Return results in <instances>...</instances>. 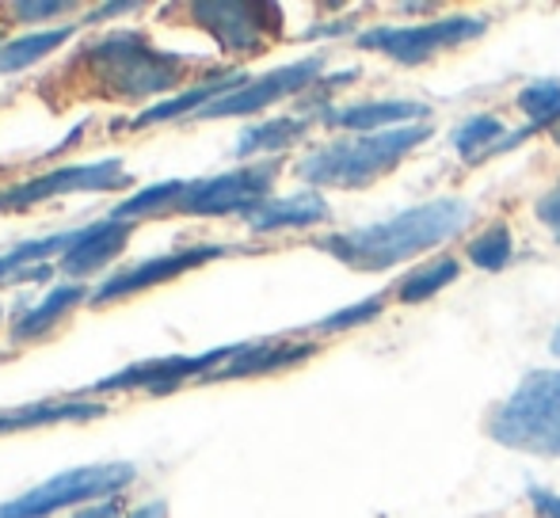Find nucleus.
Masks as SVG:
<instances>
[{
    "instance_id": "nucleus-5",
    "label": "nucleus",
    "mask_w": 560,
    "mask_h": 518,
    "mask_svg": "<svg viewBox=\"0 0 560 518\" xmlns=\"http://www.w3.org/2000/svg\"><path fill=\"white\" fill-rule=\"evenodd\" d=\"M133 476H138V469L126 466V461L66 469V473L50 476V481L38 484V488L23 492L20 499H8V504H0V518H46V515L61 511V507L115 496V492H122Z\"/></svg>"
},
{
    "instance_id": "nucleus-29",
    "label": "nucleus",
    "mask_w": 560,
    "mask_h": 518,
    "mask_svg": "<svg viewBox=\"0 0 560 518\" xmlns=\"http://www.w3.org/2000/svg\"><path fill=\"white\" fill-rule=\"evenodd\" d=\"M534 214H538V222L549 229V237L560 240V179L534 202Z\"/></svg>"
},
{
    "instance_id": "nucleus-13",
    "label": "nucleus",
    "mask_w": 560,
    "mask_h": 518,
    "mask_svg": "<svg viewBox=\"0 0 560 518\" xmlns=\"http://www.w3.org/2000/svg\"><path fill=\"white\" fill-rule=\"evenodd\" d=\"M431 115L428 104L416 99H374V104H351V107H328L320 119L339 130H359V133H382L385 127H416Z\"/></svg>"
},
{
    "instance_id": "nucleus-30",
    "label": "nucleus",
    "mask_w": 560,
    "mask_h": 518,
    "mask_svg": "<svg viewBox=\"0 0 560 518\" xmlns=\"http://www.w3.org/2000/svg\"><path fill=\"white\" fill-rule=\"evenodd\" d=\"M66 8H69L66 0H27V4H12V15H15V20L35 23V20H50V15H61Z\"/></svg>"
},
{
    "instance_id": "nucleus-10",
    "label": "nucleus",
    "mask_w": 560,
    "mask_h": 518,
    "mask_svg": "<svg viewBox=\"0 0 560 518\" xmlns=\"http://www.w3.org/2000/svg\"><path fill=\"white\" fill-rule=\"evenodd\" d=\"M130 176L122 172V161H96V164H69V168H54L35 176L31 184H20L12 191L0 195V210H27L35 202H46L54 195H73V191H112L126 187Z\"/></svg>"
},
{
    "instance_id": "nucleus-33",
    "label": "nucleus",
    "mask_w": 560,
    "mask_h": 518,
    "mask_svg": "<svg viewBox=\"0 0 560 518\" xmlns=\"http://www.w3.org/2000/svg\"><path fill=\"white\" fill-rule=\"evenodd\" d=\"M138 4H104L100 12H92L89 15V23H100V20H107V15H122V12H133Z\"/></svg>"
},
{
    "instance_id": "nucleus-22",
    "label": "nucleus",
    "mask_w": 560,
    "mask_h": 518,
    "mask_svg": "<svg viewBox=\"0 0 560 518\" xmlns=\"http://www.w3.org/2000/svg\"><path fill=\"white\" fill-rule=\"evenodd\" d=\"M457 274H462V263H457L454 256H439V259H431V263H420L412 274H405V279L397 282V297L408 305L428 302V297L443 294Z\"/></svg>"
},
{
    "instance_id": "nucleus-20",
    "label": "nucleus",
    "mask_w": 560,
    "mask_h": 518,
    "mask_svg": "<svg viewBox=\"0 0 560 518\" xmlns=\"http://www.w3.org/2000/svg\"><path fill=\"white\" fill-rule=\"evenodd\" d=\"M84 294H89V290L77 286V282H69V286H54L50 294L35 305V309L23 313L20 325L12 328V335H15V340H35V335H43L46 328L58 325V320L66 317L77 302H84Z\"/></svg>"
},
{
    "instance_id": "nucleus-11",
    "label": "nucleus",
    "mask_w": 560,
    "mask_h": 518,
    "mask_svg": "<svg viewBox=\"0 0 560 518\" xmlns=\"http://www.w3.org/2000/svg\"><path fill=\"white\" fill-rule=\"evenodd\" d=\"M233 348H218L207 355H164V358H145V363H130L126 370L112 374V378L96 381L92 392L107 389H153V392H172L187 386L191 378H210L218 366L229 358Z\"/></svg>"
},
{
    "instance_id": "nucleus-19",
    "label": "nucleus",
    "mask_w": 560,
    "mask_h": 518,
    "mask_svg": "<svg viewBox=\"0 0 560 518\" xmlns=\"http://www.w3.org/2000/svg\"><path fill=\"white\" fill-rule=\"evenodd\" d=\"M310 130V119L302 115H282V119H267L259 127H248L236 138V156H256V153H279V149L294 145L302 133Z\"/></svg>"
},
{
    "instance_id": "nucleus-35",
    "label": "nucleus",
    "mask_w": 560,
    "mask_h": 518,
    "mask_svg": "<svg viewBox=\"0 0 560 518\" xmlns=\"http://www.w3.org/2000/svg\"><path fill=\"white\" fill-rule=\"evenodd\" d=\"M549 351H553V355H560V325H557V332H553V340H549Z\"/></svg>"
},
{
    "instance_id": "nucleus-17",
    "label": "nucleus",
    "mask_w": 560,
    "mask_h": 518,
    "mask_svg": "<svg viewBox=\"0 0 560 518\" xmlns=\"http://www.w3.org/2000/svg\"><path fill=\"white\" fill-rule=\"evenodd\" d=\"M241 84H248V76L244 73H225V76H214V81H202L195 84V89H187L184 96H172L164 99V104L149 107V111H141L138 119H133V127H156V122H168V119H179V115L187 111H207L210 104H218L222 96H229V92H236Z\"/></svg>"
},
{
    "instance_id": "nucleus-31",
    "label": "nucleus",
    "mask_w": 560,
    "mask_h": 518,
    "mask_svg": "<svg viewBox=\"0 0 560 518\" xmlns=\"http://www.w3.org/2000/svg\"><path fill=\"white\" fill-rule=\"evenodd\" d=\"M530 507L538 518H560V496L549 488H530Z\"/></svg>"
},
{
    "instance_id": "nucleus-8",
    "label": "nucleus",
    "mask_w": 560,
    "mask_h": 518,
    "mask_svg": "<svg viewBox=\"0 0 560 518\" xmlns=\"http://www.w3.org/2000/svg\"><path fill=\"white\" fill-rule=\"evenodd\" d=\"M191 15L225 54H259L282 27L279 8L248 4V0H207L191 4Z\"/></svg>"
},
{
    "instance_id": "nucleus-34",
    "label": "nucleus",
    "mask_w": 560,
    "mask_h": 518,
    "mask_svg": "<svg viewBox=\"0 0 560 518\" xmlns=\"http://www.w3.org/2000/svg\"><path fill=\"white\" fill-rule=\"evenodd\" d=\"M126 518H168V507L156 499V504H145V507H138L133 515H126Z\"/></svg>"
},
{
    "instance_id": "nucleus-16",
    "label": "nucleus",
    "mask_w": 560,
    "mask_h": 518,
    "mask_svg": "<svg viewBox=\"0 0 560 518\" xmlns=\"http://www.w3.org/2000/svg\"><path fill=\"white\" fill-rule=\"evenodd\" d=\"M126 240H130V225L126 222H115L112 217V222L89 225V229H81V240L58 259V267L66 274H89V271H96V267L112 263L126 248Z\"/></svg>"
},
{
    "instance_id": "nucleus-27",
    "label": "nucleus",
    "mask_w": 560,
    "mask_h": 518,
    "mask_svg": "<svg viewBox=\"0 0 560 518\" xmlns=\"http://www.w3.org/2000/svg\"><path fill=\"white\" fill-rule=\"evenodd\" d=\"M511 252H515V245H511V229L503 222L488 225L485 233L469 240V263L480 271H503L511 263Z\"/></svg>"
},
{
    "instance_id": "nucleus-3",
    "label": "nucleus",
    "mask_w": 560,
    "mask_h": 518,
    "mask_svg": "<svg viewBox=\"0 0 560 518\" xmlns=\"http://www.w3.org/2000/svg\"><path fill=\"white\" fill-rule=\"evenodd\" d=\"M81 61L92 69L100 89L115 99H145L168 92L172 84H179L184 66H191V58L156 50L138 31H115L100 38L84 50Z\"/></svg>"
},
{
    "instance_id": "nucleus-4",
    "label": "nucleus",
    "mask_w": 560,
    "mask_h": 518,
    "mask_svg": "<svg viewBox=\"0 0 560 518\" xmlns=\"http://www.w3.org/2000/svg\"><path fill=\"white\" fill-rule=\"evenodd\" d=\"M488 435L508 450L560 458V370H530L495 408Z\"/></svg>"
},
{
    "instance_id": "nucleus-15",
    "label": "nucleus",
    "mask_w": 560,
    "mask_h": 518,
    "mask_svg": "<svg viewBox=\"0 0 560 518\" xmlns=\"http://www.w3.org/2000/svg\"><path fill=\"white\" fill-rule=\"evenodd\" d=\"M252 233H279V229H310L328 222V202L317 191L290 195V199H267L252 214H244Z\"/></svg>"
},
{
    "instance_id": "nucleus-2",
    "label": "nucleus",
    "mask_w": 560,
    "mask_h": 518,
    "mask_svg": "<svg viewBox=\"0 0 560 518\" xmlns=\"http://www.w3.org/2000/svg\"><path fill=\"white\" fill-rule=\"evenodd\" d=\"M431 138L428 122L416 127H397L382 133H359V138H343L332 145L313 149L310 156L298 161V176L313 187H366L382 179L405 161L412 149H420Z\"/></svg>"
},
{
    "instance_id": "nucleus-24",
    "label": "nucleus",
    "mask_w": 560,
    "mask_h": 518,
    "mask_svg": "<svg viewBox=\"0 0 560 518\" xmlns=\"http://www.w3.org/2000/svg\"><path fill=\"white\" fill-rule=\"evenodd\" d=\"M450 141H454V149L465 161H485L503 141V122L495 115H472V119H465L462 127L450 133Z\"/></svg>"
},
{
    "instance_id": "nucleus-32",
    "label": "nucleus",
    "mask_w": 560,
    "mask_h": 518,
    "mask_svg": "<svg viewBox=\"0 0 560 518\" xmlns=\"http://www.w3.org/2000/svg\"><path fill=\"white\" fill-rule=\"evenodd\" d=\"M73 518H118V504H112V499H107V504L84 507V511H81V515H73Z\"/></svg>"
},
{
    "instance_id": "nucleus-18",
    "label": "nucleus",
    "mask_w": 560,
    "mask_h": 518,
    "mask_svg": "<svg viewBox=\"0 0 560 518\" xmlns=\"http://www.w3.org/2000/svg\"><path fill=\"white\" fill-rule=\"evenodd\" d=\"M96 415H107V404H100V400H61V404H35V408H20V412H0V435H8V431L50 427V423L96 420Z\"/></svg>"
},
{
    "instance_id": "nucleus-25",
    "label": "nucleus",
    "mask_w": 560,
    "mask_h": 518,
    "mask_svg": "<svg viewBox=\"0 0 560 518\" xmlns=\"http://www.w3.org/2000/svg\"><path fill=\"white\" fill-rule=\"evenodd\" d=\"M518 107L530 119L534 130L549 127L560 133V81H534L518 92Z\"/></svg>"
},
{
    "instance_id": "nucleus-1",
    "label": "nucleus",
    "mask_w": 560,
    "mask_h": 518,
    "mask_svg": "<svg viewBox=\"0 0 560 518\" xmlns=\"http://www.w3.org/2000/svg\"><path fill=\"white\" fill-rule=\"evenodd\" d=\"M472 222V207L462 199H435L423 207L400 210L385 222L362 225V229L320 237L317 248L354 271H389L405 259L454 240Z\"/></svg>"
},
{
    "instance_id": "nucleus-7",
    "label": "nucleus",
    "mask_w": 560,
    "mask_h": 518,
    "mask_svg": "<svg viewBox=\"0 0 560 518\" xmlns=\"http://www.w3.org/2000/svg\"><path fill=\"white\" fill-rule=\"evenodd\" d=\"M279 179V164H252V168L222 172V176L195 179L187 184L184 199L176 202L179 214L195 217H222V214H252L259 202H267V191Z\"/></svg>"
},
{
    "instance_id": "nucleus-21",
    "label": "nucleus",
    "mask_w": 560,
    "mask_h": 518,
    "mask_svg": "<svg viewBox=\"0 0 560 518\" xmlns=\"http://www.w3.org/2000/svg\"><path fill=\"white\" fill-rule=\"evenodd\" d=\"M81 240V233H50V237H38V240H23V245L8 248V252H0V282L8 279H23V271H27L31 263H43V259L50 256H66L69 248Z\"/></svg>"
},
{
    "instance_id": "nucleus-28",
    "label": "nucleus",
    "mask_w": 560,
    "mask_h": 518,
    "mask_svg": "<svg viewBox=\"0 0 560 518\" xmlns=\"http://www.w3.org/2000/svg\"><path fill=\"white\" fill-rule=\"evenodd\" d=\"M382 297H366V302H359V305H347V309H339L332 313V317H325V320H317V332H343V328H359V325H370V320L382 313Z\"/></svg>"
},
{
    "instance_id": "nucleus-26",
    "label": "nucleus",
    "mask_w": 560,
    "mask_h": 518,
    "mask_svg": "<svg viewBox=\"0 0 560 518\" xmlns=\"http://www.w3.org/2000/svg\"><path fill=\"white\" fill-rule=\"evenodd\" d=\"M187 184L184 179H164V184H153L145 191L130 195L126 202H118L115 210V222H126V217H145V214H156V210H176V202L184 199Z\"/></svg>"
},
{
    "instance_id": "nucleus-9",
    "label": "nucleus",
    "mask_w": 560,
    "mask_h": 518,
    "mask_svg": "<svg viewBox=\"0 0 560 518\" xmlns=\"http://www.w3.org/2000/svg\"><path fill=\"white\" fill-rule=\"evenodd\" d=\"M320 69H325V58L313 54V58H302V61H294V66L271 69V73L256 76V81L248 76V84H241V89L229 92V96H222L218 104H210L207 111H199V119H236V115L267 111V107L279 104V99L317 84Z\"/></svg>"
},
{
    "instance_id": "nucleus-12",
    "label": "nucleus",
    "mask_w": 560,
    "mask_h": 518,
    "mask_svg": "<svg viewBox=\"0 0 560 518\" xmlns=\"http://www.w3.org/2000/svg\"><path fill=\"white\" fill-rule=\"evenodd\" d=\"M222 256H229L225 245H195V248H184V252H172V256L141 259V263L130 267V271L112 274V279L92 294V305H107V302H118V297L141 294V290L161 286V282L176 279V274H187V271H195V267L210 263V259H222Z\"/></svg>"
},
{
    "instance_id": "nucleus-23",
    "label": "nucleus",
    "mask_w": 560,
    "mask_h": 518,
    "mask_svg": "<svg viewBox=\"0 0 560 518\" xmlns=\"http://www.w3.org/2000/svg\"><path fill=\"white\" fill-rule=\"evenodd\" d=\"M73 35V27H54V31H38L27 38H12V43L0 46V73H20V69L43 61L50 50H58L66 38Z\"/></svg>"
},
{
    "instance_id": "nucleus-14",
    "label": "nucleus",
    "mask_w": 560,
    "mask_h": 518,
    "mask_svg": "<svg viewBox=\"0 0 560 518\" xmlns=\"http://www.w3.org/2000/svg\"><path fill=\"white\" fill-rule=\"evenodd\" d=\"M313 343H244V348H233L229 358L210 374V381H229V378H256V374H275L287 370V366L302 363V358L313 355Z\"/></svg>"
},
{
    "instance_id": "nucleus-6",
    "label": "nucleus",
    "mask_w": 560,
    "mask_h": 518,
    "mask_svg": "<svg viewBox=\"0 0 560 518\" xmlns=\"http://www.w3.org/2000/svg\"><path fill=\"white\" fill-rule=\"evenodd\" d=\"M485 31H488L485 15H446V20L408 23V27L362 31L359 46H362V50L385 54V58L400 61V66H423V61L435 58V54L454 50V46L480 38Z\"/></svg>"
}]
</instances>
